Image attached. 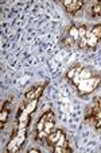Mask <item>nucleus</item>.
I'll return each instance as SVG.
<instances>
[{
	"label": "nucleus",
	"instance_id": "nucleus-1",
	"mask_svg": "<svg viewBox=\"0 0 101 153\" xmlns=\"http://www.w3.org/2000/svg\"><path fill=\"white\" fill-rule=\"evenodd\" d=\"M101 83V77L100 76H93V77H88V79H82L81 83L77 85V90L80 95H88V94L93 92L98 87V84Z\"/></svg>",
	"mask_w": 101,
	"mask_h": 153
},
{
	"label": "nucleus",
	"instance_id": "nucleus-10",
	"mask_svg": "<svg viewBox=\"0 0 101 153\" xmlns=\"http://www.w3.org/2000/svg\"><path fill=\"white\" fill-rule=\"evenodd\" d=\"M8 114H10V110H8V108H6V107H3V110H1V113H0V121H1L0 127H1V129L4 127L7 119H8Z\"/></svg>",
	"mask_w": 101,
	"mask_h": 153
},
{
	"label": "nucleus",
	"instance_id": "nucleus-17",
	"mask_svg": "<svg viewBox=\"0 0 101 153\" xmlns=\"http://www.w3.org/2000/svg\"><path fill=\"white\" fill-rule=\"evenodd\" d=\"M97 106H100V107H101V99H100V100H98V103H97Z\"/></svg>",
	"mask_w": 101,
	"mask_h": 153
},
{
	"label": "nucleus",
	"instance_id": "nucleus-7",
	"mask_svg": "<svg viewBox=\"0 0 101 153\" xmlns=\"http://www.w3.org/2000/svg\"><path fill=\"white\" fill-rule=\"evenodd\" d=\"M98 45V39L92 31L86 33V48H96Z\"/></svg>",
	"mask_w": 101,
	"mask_h": 153
},
{
	"label": "nucleus",
	"instance_id": "nucleus-14",
	"mask_svg": "<svg viewBox=\"0 0 101 153\" xmlns=\"http://www.w3.org/2000/svg\"><path fill=\"white\" fill-rule=\"evenodd\" d=\"M92 33L96 35V37H97V39L100 41V39H101V25H97V26L93 27V29H92Z\"/></svg>",
	"mask_w": 101,
	"mask_h": 153
},
{
	"label": "nucleus",
	"instance_id": "nucleus-6",
	"mask_svg": "<svg viewBox=\"0 0 101 153\" xmlns=\"http://www.w3.org/2000/svg\"><path fill=\"white\" fill-rule=\"evenodd\" d=\"M54 118V114H53V111H46V113L43 114V115L39 118V121H38L37 123V130H42L45 127V125H46V122L49 121V119Z\"/></svg>",
	"mask_w": 101,
	"mask_h": 153
},
{
	"label": "nucleus",
	"instance_id": "nucleus-16",
	"mask_svg": "<svg viewBox=\"0 0 101 153\" xmlns=\"http://www.w3.org/2000/svg\"><path fill=\"white\" fill-rule=\"evenodd\" d=\"M29 152H30V153H38V152H39V150H38V149H30Z\"/></svg>",
	"mask_w": 101,
	"mask_h": 153
},
{
	"label": "nucleus",
	"instance_id": "nucleus-13",
	"mask_svg": "<svg viewBox=\"0 0 101 153\" xmlns=\"http://www.w3.org/2000/svg\"><path fill=\"white\" fill-rule=\"evenodd\" d=\"M92 12L93 15H97V16H101V1H98L97 4L92 7Z\"/></svg>",
	"mask_w": 101,
	"mask_h": 153
},
{
	"label": "nucleus",
	"instance_id": "nucleus-4",
	"mask_svg": "<svg viewBox=\"0 0 101 153\" xmlns=\"http://www.w3.org/2000/svg\"><path fill=\"white\" fill-rule=\"evenodd\" d=\"M45 91V85H38V87H34L31 88L30 91L26 92V102H31L34 99H39L40 95L43 94Z\"/></svg>",
	"mask_w": 101,
	"mask_h": 153
},
{
	"label": "nucleus",
	"instance_id": "nucleus-11",
	"mask_svg": "<svg viewBox=\"0 0 101 153\" xmlns=\"http://www.w3.org/2000/svg\"><path fill=\"white\" fill-rule=\"evenodd\" d=\"M80 68H81V65H77V67H73L72 69H69L67 71V73H66V77L69 79V80H72V79L75 76V73L80 71Z\"/></svg>",
	"mask_w": 101,
	"mask_h": 153
},
{
	"label": "nucleus",
	"instance_id": "nucleus-5",
	"mask_svg": "<svg viewBox=\"0 0 101 153\" xmlns=\"http://www.w3.org/2000/svg\"><path fill=\"white\" fill-rule=\"evenodd\" d=\"M62 136H65V133L62 131V130L61 129H54L51 133L49 134V137H47L46 140H47V142H49L50 146H54V145H57V142L62 138Z\"/></svg>",
	"mask_w": 101,
	"mask_h": 153
},
{
	"label": "nucleus",
	"instance_id": "nucleus-12",
	"mask_svg": "<svg viewBox=\"0 0 101 153\" xmlns=\"http://www.w3.org/2000/svg\"><path fill=\"white\" fill-rule=\"evenodd\" d=\"M53 149H54L55 153H69V152H72V148H69V146H54Z\"/></svg>",
	"mask_w": 101,
	"mask_h": 153
},
{
	"label": "nucleus",
	"instance_id": "nucleus-3",
	"mask_svg": "<svg viewBox=\"0 0 101 153\" xmlns=\"http://www.w3.org/2000/svg\"><path fill=\"white\" fill-rule=\"evenodd\" d=\"M62 4L66 8L69 14H75L84 7V1L82 0H62Z\"/></svg>",
	"mask_w": 101,
	"mask_h": 153
},
{
	"label": "nucleus",
	"instance_id": "nucleus-2",
	"mask_svg": "<svg viewBox=\"0 0 101 153\" xmlns=\"http://www.w3.org/2000/svg\"><path fill=\"white\" fill-rule=\"evenodd\" d=\"M26 137H27L26 130H19V129H18L16 133L12 134L11 141H10L8 145H7V150H8V152H12V153L18 152V150L20 149V146L23 145Z\"/></svg>",
	"mask_w": 101,
	"mask_h": 153
},
{
	"label": "nucleus",
	"instance_id": "nucleus-15",
	"mask_svg": "<svg viewBox=\"0 0 101 153\" xmlns=\"http://www.w3.org/2000/svg\"><path fill=\"white\" fill-rule=\"evenodd\" d=\"M94 125H96V127H97V129H101V119L96 121V122H94Z\"/></svg>",
	"mask_w": 101,
	"mask_h": 153
},
{
	"label": "nucleus",
	"instance_id": "nucleus-8",
	"mask_svg": "<svg viewBox=\"0 0 101 153\" xmlns=\"http://www.w3.org/2000/svg\"><path fill=\"white\" fill-rule=\"evenodd\" d=\"M69 38H72V41L77 45L78 39H80V30L77 26H72L69 29Z\"/></svg>",
	"mask_w": 101,
	"mask_h": 153
},
{
	"label": "nucleus",
	"instance_id": "nucleus-9",
	"mask_svg": "<svg viewBox=\"0 0 101 153\" xmlns=\"http://www.w3.org/2000/svg\"><path fill=\"white\" fill-rule=\"evenodd\" d=\"M37 106H38V99H34V100H31V102H27L26 103V108H24V111H26L27 114H31L32 111L37 108Z\"/></svg>",
	"mask_w": 101,
	"mask_h": 153
}]
</instances>
